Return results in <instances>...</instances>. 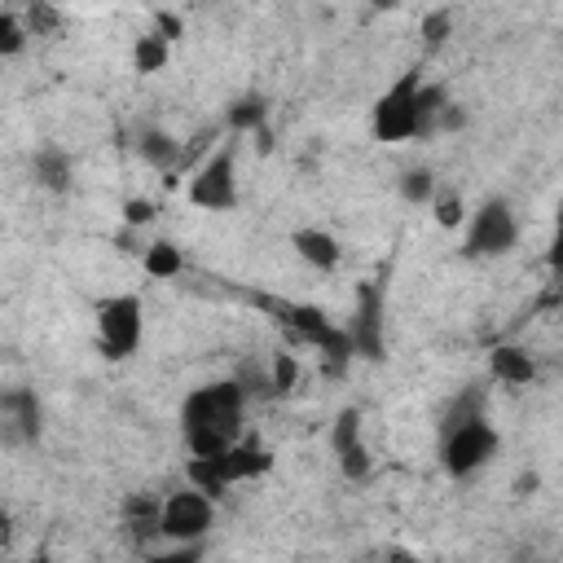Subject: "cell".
I'll use <instances>...</instances> for the list:
<instances>
[{
    "label": "cell",
    "instance_id": "6da1fadb",
    "mask_svg": "<svg viewBox=\"0 0 563 563\" xmlns=\"http://www.w3.org/2000/svg\"><path fill=\"white\" fill-rule=\"evenodd\" d=\"M246 391L238 378H216L194 387L180 400V435L189 457H211L220 449H229L233 440H242V418H246Z\"/></svg>",
    "mask_w": 563,
    "mask_h": 563
},
{
    "label": "cell",
    "instance_id": "7a4b0ae2",
    "mask_svg": "<svg viewBox=\"0 0 563 563\" xmlns=\"http://www.w3.org/2000/svg\"><path fill=\"white\" fill-rule=\"evenodd\" d=\"M264 471H273V453L255 440H233L229 449L211 453V457H189L185 462V479L194 488H202L211 501L224 497L233 484H246V479H260Z\"/></svg>",
    "mask_w": 563,
    "mask_h": 563
},
{
    "label": "cell",
    "instance_id": "3957f363",
    "mask_svg": "<svg viewBox=\"0 0 563 563\" xmlns=\"http://www.w3.org/2000/svg\"><path fill=\"white\" fill-rule=\"evenodd\" d=\"M418 88H422V70L409 66L400 70L374 101L369 110V132L374 141L383 145H405V141H418Z\"/></svg>",
    "mask_w": 563,
    "mask_h": 563
},
{
    "label": "cell",
    "instance_id": "277c9868",
    "mask_svg": "<svg viewBox=\"0 0 563 563\" xmlns=\"http://www.w3.org/2000/svg\"><path fill=\"white\" fill-rule=\"evenodd\" d=\"M497 449H501V435L484 413L440 427V462L453 479H471L475 471H484L497 457Z\"/></svg>",
    "mask_w": 563,
    "mask_h": 563
},
{
    "label": "cell",
    "instance_id": "5b68a950",
    "mask_svg": "<svg viewBox=\"0 0 563 563\" xmlns=\"http://www.w3.org/2000/svg\"><path fill=\"white\" fill-rule=\"evenodd\" d=\"M462 224H466V238H462V255L466 260H501L519 242V216L501 194H493L475 211H466Z\"/></svg>",
    "mask_w": 563,
    "mask_h": 563
},
{
    "label": "cell",
    "instance_id": "8992f818",
    "mask_svg": "<svg viewBox=\"0 0 563 563\" xmlns=\"http://www.w3.org/2000/svg\"><path fill=\"white\" fill-rule=\"evenodd\" d=\"M92 317H97V352L106 361H128L141 347V334H145V303H141V295H132V290L106 295Z\"/></svg>",
    "mask_w": 563,
    "mask_h": 563
},
{
    "label": "cell",
    "instance_id": "52a82bcc",
    "mask_svg": "<svg viewBox=\"0 0 563 563\" xmlns=\"http://www.w3.org/2000/svg\"><path fill=\"white\" fill-rule=\"evenodd\" d=\"M216 523V506L202 488H180V493H167L158 497V541L167 545H194L211 532Z\"/></svg>",
    "mask_w": 563,
    "mask_h": 563
},
{
    "label": "cell",
    "instance_id": "ba28073f",
    "mask_svg": "<svg viewBox=\"0 0 563 563\" xmlns=\"http://www.w3.org/2000/svg\"><path fill=\"white\" fill-rule=\"evenodd\" d=\"M185 194L202 211H233L238 207V150H233V141H224L220 150H211L194 167Z\"/></svg>",
    "mask_w": 563,
    "mask_h": 563
},
{
    "label": "cell",
    "instance_id": "9c48e42d",
    "mask_svg": "<svg viewBox=\"0 0 563 563\" xmlns=\"http://www.w3.org/2000/svg\"><path fill=\"white\" fill-rule=\"evenodd\" d=\"M343 330H347L352 356H361V361H383L387 356V290H383V282H361L356 286L352 321Z\"/></svg>",
    "mask_w": 563,
    "mask_h": 563
},
{
    "label": "cell",
    "instance_id": "30bf717a",
    "mask_svg": "<svg viewBox=\"0 0 563 563\" xmlns=\"http://www.w3.org/2000/svg\"><path fill=\"white\" fill-rule=\"evenodd\" d=\"M44 431V405L31 387H4L0 391V444L4 449H31Z\"/></svg>",
    "mask_w": 563,
    "mask_h": 563
},
{
    "label": "cell",
    "instance_id": "8fae6325",
    "mask_svg": "<svg viewBox=\"0 0 563 563\" xmlns=\"http://www.w3.org/2000/svg\"><path fill=\"white\" fill-rule=\"evenodd\" d=\"M290 251H295L308 268H317V273H334V268H339V260H343L339 238H334L330 229H317V224L295 229V233H290Z\"/></svg>",
    "mask_w": 563,
    "mask_h": 563
},
{
    "label": "cell",
    "instance_id": "7c38bea8",
    "mask_svg": "<svg viewBox=\"0 0 563 563\" xmlns=\"http://www.w3.org/2000/svg\"><path fill=\"white\" fill-rule=\"evenodd\" d=\"M119 528L132 537L136 550H150L158 541V497L150 493H128L119 510Z\"/></svg>",
    "mask_w": 563,
    "mask_h": 563
},
{
    "label": "cell",
    "instance_id": "4fadbf2b",
    "mask_svg": "<svg viewBox=\"0 0 563 563\" xmlns=\"http://www.w3.org/2000/svg\"><path fill=\"white\" fill-rule=\"evenodd\" d=\"M31 176H35L40 189H48V194H66V189L75 185V158H70L62 145L44 141V145L31 154Z\"/></svg>",
    "mask_w": 563,
    "mask_h": 563
},
{
    "label": "cell",
    "instance_id": "5bb4252c",
    "mask_svg": "<svg viewBox=\"0 0 563 563\" xmlns=\"http://www.w3.org/2000/svg\"><path fill=\"white\" fill-rule=\"evenodd\" d=\"M488 374H493L497 383H506V387H528V383L537 378V361H532V352L519 347V343H497V347L488 352Z\"/></svg>",
    "mask_w": 563,
    "mask_h": 563
},
{
    "label": "cell",
    "instance_id": "9a60e30c",
    "mask_svg": "<svg viewBox=\"0 0 563 563\" xmlns=\"http://www.w3.org/2000/svg\"><path fill=\"white\" fill-rule=\"evenodd\" d=\"M136 154H141L150 167L172 172V167L180 163V141H176L172 132H163V128H141V132H136Z\"/></svg>",
    "mask_w": 563,
    "mask_h": 563
},
{
    "label": "cell",
    "instance_id": "2e32d148",
    "mask_svg": "<svg viewBox=\"0 0 563 563\" xmlns=\"http://www.w3.org/2000/svg\"><path fill=\"white\" fill-rule=\"evenodd\" d=\"M141 268H145V277H154V282H172V277L185 273V251H180L176 242L158 238V242H150V246L141 251Z\"/></svg>",
    "mask_w": 563,
    "mask_h": 563
},
{
    "label": "cell",
    "instance_id": "e0dca14e",
    "mask_svg": "<svg viewBox=\"0 0 563 563\" xmlns=\"http://www.w3.org/2000/svg\"><path fill=\"white\" fill-rule=\"evenodd\" d=\"M167 57H172V44H167L158 31L136 35V44H132V70H136V75H158V70L167 66Z\"/></svg>",
    "mask_w": 563,
    "mask_h": 563
},
{
    "label": "cell",
    "instance_id": "ac0fdd59",
    "mask_svg": "<svg viewBox=\"0 0 563 563\" xmlns=\"http://www.w3.org/2000/svg\"><path fill=\"white\" fill-rule=\"evenodd\" d=\"M444 106H449V88L422 79V88H418V141H431L435 136V123H440V110Z\"/></svg>",
    "mask_w": 563,
    "mask_h": 563
},
{
    "label": "cell",
    "instance_id": "d6986e66",
    "mask_svg": "<svg viewBox=\"0 0 563 563\" xmlns=\"http://www.w3.org/2000/svg\"><path fill=\"white\" fill-rule=\"evenodd\" d=\"M229 128L233 132H264L268 128V101L260 97V92H246V97H238L233 106H229Z\"/></svg>",
    "mask_w": 563,
    "mask_h": 563
},
{
    "label": "cell",
    "instance_id": "ffe728a7",
    "mask_svg": "<svg viewBox=\"0 0 563 563\" xmlns=\"http://www.w3.org/2000/svg\"><path fill=\"white\" fill-rule=\"evenodd\" d=\"M427 207H431V216H435L440 229H462V220H466V198L457 189H440L435 185V194H431Z\"/></svg>",
    "mask_w": 563,
    "mask_h": 563
},
{
    "label": "cell",
    "instance_id": "44dd1931",
    "mask_svg": "<svg viewBox=\"0 0 563 563\" xmlns=\"http://www.w3.org/2000/svg\"><path fill=\"white\" fill-rule=\"evenodd\" d=\"M435 194V172L431 167H405L400 172V198L413 207H427Z\"/></svg>",
    "mask_w": 563,
    "mask_h": 563
},
{
    "label": "cell",
    "instance_id": "7402d4cb",
    "mask_svg": "<svg viewBox=\"0 0 563 563\" xmlns=\"http://www.w3.org/2000/svg\"><path fill=\"white\" fill-rule=\"evenodd\" d=\"M268 387H273V396H286V391L299 387V356L295 352H273V361H268Z\"/></svg>",
    "mask_w": 563,
    "mask_h": 563
},
{
    "label": "cell",
    "instance_id": "603a6c76",
    "mask_svg": "<svg viewBox=\"0 0 563 563\" xmlns=\"http://www.w3.org/2000/svg\"><path fill=\"white\" fill-rule=\"evenodd\" d=\"M356 440H361V409L347 405V409H339L334 422H330V449L339 453V449H347V444H356Z\"/></svg>",
    "mask_w": 563,
    "mask_h": 563
},
{
    "label": "cell",
    "instance_id": "cb8c5ba5",
    "mask_svg": "<svg viewBox=\"0 0 563 563\" xmlns=\"http://www.w3.org/2000/svg\"><path fill=\"white\" fill-rule=\"evenodd\" d=\"M475 413H484V387H462L453 400H449V409H444V427L449 422H462V418H475Z\"/></svg>",
    "mask_w": 563,
    "mask_h": 563
},
{
    "label": "cell",
    "instance_id": "d4e9b609",
    "mask_svg": "<svg viewBox=\"0 0 563 563\" xmlns=\"http://www.w3.org/2000/svg\"><path fill=\"white\" fill-rule=\"evenodd\" d=\"M334 457H339V471H343L347 479H365V475H369V466H374V462H369V449H365V440H356V444L339 449Z\"/></svg>",
    "mask_w": 563,
    "mask_h": 563
},
{
    "label": "cell",
    "instance_id": "484cf974",
    "mask_svg": "<svg viewBox=\"0 0 563 563\" xmlns=\"http://www.w3.org/2000/svg\"><path fill=\"white\" fill-rule=\"evenodd\" d=\"M22 48H26V26H22L13 13L0 9V62H4V57H18Z\"/></svg>",
    "mask_w": 563,
    "mask_h": 563
},
{
    "label": "cell",
    "instance_id": "4316f807",
    "mask_svg": "<svg viewBox=\"0 0 563 563\" xmlns=\"http://www.w3.org/2000/svg\"><path fill=\"white\" fill-rule=\"evenodd\" d=\"M158 220V202L154 198H128L123 202V224L128 229H145V224H154Z\"/></svg>",
    "mask_w": 563,
    "mask_h": 563
},
{
    "label": "cell",
    "instance_id": "83f0119b",
    "mask_svg": "<svg viewBox=\"0 0 563 563\" xmlns=\"http://www.w3.org/2000/svg\"><path fill=\"white\" fill-rule=\"evenodd\" d=\"M449 31H453V9H435V13L422 18V40L427 44H444Z\"/></svg>",
    "mask_w": 563,
    "mask_h": 563
},
{
    "label": "cell",
    "instance_id": "f1b7e54d",
    "mask_svg": "<svg viewBox=\"0 0 563 563\" xmlns=\"http://www.w3.org/2000/svg\"><path fill=\"white\" fill-rule=\"evenodd\" d=\"M154 31H158L167 44H176V40L185 35V22H180L172 9H158V13H154Z\"/></svg>",
    "mask_w": 563,
    "mask_h": 563
},
{
    "label": "cell",
    "instance_id": "f546056e",
    "mask_svg": "<svg viewBox=\"0 0 563 563\" xmlns=\"http://www.w3.org/2000/svg\"><path fill=\"white\" fill-rule=\"evenodd\" d=\"M13 541V515H9V506H0V550Z\"/></svg>",
    "mask_w": 563,
    "mask_h": 563
},
{
    "label": "cell",
    "instance_id": "4dcf8cb0",
    "mask_svg": "<svg viewBox=\"0 0 563 563\" xmlns=\"http://www.w3.org/2000/svg\"><path fill=\"white\" fill-rule=\"evenodd\" d=\"M378 4H405V0H378Z\"/></svg>",
    "mask_w": 563,
    "mask_h": 563
}]
</instances>
